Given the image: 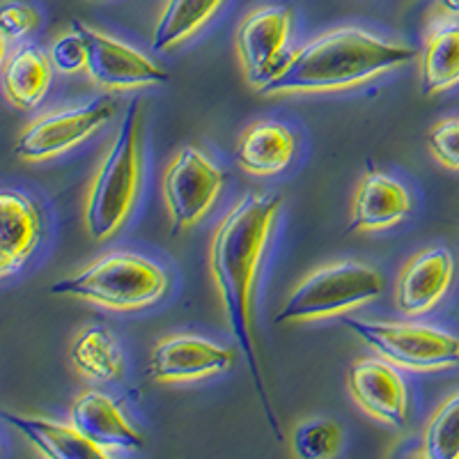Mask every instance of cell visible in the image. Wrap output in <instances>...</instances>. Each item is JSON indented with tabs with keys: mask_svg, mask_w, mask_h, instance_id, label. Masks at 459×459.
Segmentation results:
<instances>
[{
	"mask_svg": "<svg viewBox=\"0 0 459 459\" xmlns=\"http://www.w3.org/2000/svg\"><path fill=\"white\" fill-rule=\"evenodd\" d=\"M457 273V260L446 246L420 251L404 264L395 287V303L407 317L425 315L448 294Z\"/></svg>",
	"mask_w": 459,
	"mask_h": 459,
	"instance_id": "cell-13",
	"label": "cell"
},
{
	"mask_svg": "<svg viewBox=\"0 0 459 459\" xmlns=\"http://www.w3.org/2000/svg\"><path fill=\"white\" fill-rule=\"evenodd\" d=\"M282 198L278 194H248L232 204L209 246V272L223 301L230 333L239 344L260 407L273 437L282 441V428L262 377L260 356L253 340V292L266 255Z\"/></svg>",
	"mask_w": 459,
	"mask_h": 459,
	"instance_id": "cell-1",
	"label": "cell"
},
{
	"mask_svg": "<svg viewBox=\"0 0 459 459\" xmlns=\"http://www.w3.org/2000/svg\"><path fill=\"white\" fill-rule=\"evenodd\" d=\"M51 56L39 47H16L3 65V90L14 108L35 110L42 104L53 83Z\"/></svg>",
	"mask_w": 459,
	"mask_h": 459,
	"instance_id": "cell-17",
	"label": "cell"
},
{
	"mask_svg": "<svg viewBox=\"0 0 459 459\" xmlns=\"http://www.w3.org/2000/svg\"><path fill=\"white\" fill-rule=\"evenodd\" d=\"M411 214L407 186L379 170H370L356 186L351 200L350 232H375L402 223Z\"/></svg>",
	"mask_w": 459,
	"mask_h": 459,
	"instance_id": "cell-16",
	"label": "cell"
},
{
	"mask_svg": "<svg viewBox=\"0 0 459 459\" xmlns=\"http://www.w3.org/2000/svg\"><path fill=\"white\" fill-rule=\"evenodd\" d=\"M342 432L333 420H306L294 429V453L301 459H326L338 455Z\"/></svg>",
	"mask_w": 459,
	"mask_h": 459,
	"instance_id": "cell-24",
	"label": "cell"
},
{
	"mask_svg": "<svg viewBox=\"0 0 459 459\" xmlns=\"http://www.w3.org/2000/svg\"><path fill=\"white\" fill-rule=\"evenodd\" d=\"M294 10L290 5H264L248 12L237 30V48L246 79L260 88L290 57L287 44L292 37Z\"/></svg>",
	"mask_w": 459,
	"mask_h": 459,
	"instance_id": "cell-10",
	"label": "cell"
},
{
	"mask_svg": "<svg viewBox=\"0 0 459 459\" xmlns=\"http://www.w3.org/2000/svg\"><path fill=\"white\" fill-rule=\"evenodd\" d=\"M350 393L368 416L391 428L409 420V388L404 377L386 359H359L350 370Z\"/></svg>",
	"mask_w": 459,
	"mask_h": 459,
	"instance_id": "cell-12",
	"label": "cell"
},
{
	"mask_svg": "<svg viewBox=\"0 0 459 459\" xmlns=\"http://www.w3.org/2000/svg\"><path fill=\"white\" fill-rule=\"evenodd\" d=\"M420 85L429 97L459 85V22L453 16L434 23L425 37Z\"/></svg>",
	"mask_w": 459,
	"mask_h": 459,
	"instance_id": "cell-20",
	"label": "cell"
},
{
	"mask_svg": "<svg viewBox=\"0 0 459 459\" xmlns=\"http://www.w3.org/2000/svg\"><path fill=\"white\" fill-rule=\"evenodd\" d=\"M428 147L441 166L459 170V117L437 122L428 134Z\"/></svg>",
	"mask_w": 459,
	"mask_h": 459,
	"instance_id": "cell-26",
	"label": "cell"
},
{
	"mask_svg": "<svg viewBox=\"0 0 459 459\" xmlns=\"http://www.w3.org/2000/svg\"><path fill=\"white\" fill-rule=\"evenodd\" d=\"M423 455L428 459H459V393L450 395L429 418Z\"/></svg>",
	"mask_w": 459,
	"mask_h": 459,
	"instance_id": "cell-23",
	"label": "cell"
},
{
	"mask_svg": "<svg viewBox=\"0 0 459 459\" xmlns=\"http://www.w3.org/2000/svg\"><path fill=\"white\" fill-rule=\"evenodd\" d=\"M51 63L56 72L60 74H76L88 67V47L85 39L76 28H69V32L60 35L51 44Z\"/></svg>",
	"mask_w": 459,
	"mask_h": 459,
	"instance_id": "cell-25",
	"label": "cell"
},
{
	"mask_svg": "<svg viewBox=\"0 0 459 459\" xmlns=\"http://www.w3.org/2000/svg\"><path fill=\"white\" fill-rule=\"evenodd\" d=\"M438 7H441L446 16L459 19V0H438Z\"/></svg>",
	"mask_w": 459,
	"mask_h": 459,
	"instance_id": "cell-28",
	"label": "cell"
},
{
	"mask_svg": "<svg viewBox=\"0 0 459 459\" xmlns=\"http://www.w3.org/2000/svg\"><path fill=\"white\" fill-rule=\"evenodd\" d=\"M3 420L22 437H26L48 459H94L110 455L97 444H92L90 438H85L83 432L74 423L65 425L42 416L10 411H3Z\"/></svg>",
	"mask_w": 459,
	"mask_h": 459,
	"instance_id": "cell-18",
	"label": "cell"
},
{
	"mask_svg": "<svg viewBox=\"0 0 459 459\" xmlns=\"http://www.w3.org/2000/svg\"><path fill=\"white\" fill-rule=\"evenodd\" d=\"M39 26V12L26 3H14L7 0L0 10V30H3V42H19L30 35Z\"/></svg>",
	"mask_w": 459,
	"mask_h": 459,
	"instance_id": "cell-27",
	"label": "cell"
},
{
	"mask_svg": "<svg viewBox=\"0 0 459 459\" xmlns=\"http://www.w3.org/2000/svg\"><path fill=\"white\" fill-rule=\"evenodd\" d=\"M88 47L90 81L104 90H134L168 83V72L138 48L97 30L83 22H72Z\"/></svg>",
	"mask_w": 459,
	"mask_h": 459,
	"instance_id": "cell-9",
	"label": "cell"
},
{
	"mask_svg": "<svg viewBox=\"0 0 459 459\" xmlns=\"http://www.w3.org/2000/svg\"><path fill=\"white\" fill-rule=\"evenodd\" d=\"M342 324L356 338L393 366L411 372L448 370L459 363V335L450 331L411 322H377L344 317Z\"/></svg>",
	"mask_w": 459,
	"mask_h": 459,
	"instance_id": "cell-6",
	"label": "cell"
},
{
	"mask_svg": "<svg viewBox=\"0 0 459 459\" xmlns=\"http://www.w3.org/2000/svg\"><path fill=\"white\" fill-rule=\"evenodd\" d=\"M72 423L92 444L110 450H143L145 437L117 404L100 391H85L74 400Z\"/></svg>",
	"mask_w": 459,
	"mask_h": 459,
	"instance_id": "cell-15",
	"label": "cell"
},
{
	"mask_svg": "<svg viewBox=\"0 0 459 459\" xmlns=\"http://www.w3.org/2000/svg\"><path fill=\"white\" fill-rule=\"evenodd\" d=\"M384 292V278L375 266L335 262L303 278L276 313V324L313 322L360 308Z\"/></svg>",
	"mask_w": 459,
	"mask_h": 459,
	"instance_id": "cell-5",
	"label": "cell"
},
{
	"mask_svg": "<svg viewBox=\"0 0 459 459\" xmlns=\"http://www.w3.org/2000/svg\"><path fill=\"white\" fill-rule=\"evenodd\" d=\"M72 363L92 381H115L125 372L120 344L104 326H88L72 344Z\"/></svg>",
	"mask_w": 459,
	"mask_h": 459,
	"instance_id": "cell-22",
	"label": "cell"
},
{
	"mask_svg": "<svg viewBox=\"0 0 459 459\" xmlns=\"http://www.w3.org/2000/svg\"><path fill=\"white\" fill-rule=\"evenodd\" d=\"M223 3L225 0H166L157 26L152 30L150 47L159 53L179 47L203 30Z\"/></svg>",
	"mask_w": 459,
	"mask_h": 459,
	"instance_id": "cell-21",
	"label": "cell"
},
{
	"mask_svg": "<svg viewBox=\"0 0 459 459\" xmlns=\"http://www.w3.org/2000/svg\"><path fill=\"white\" fill-rule=\"evenodd\" d=\"M297 141L292 131L273 120L253 122L237 143V163L251 175H278L294 159Z\"/></svg>",
	"mask_w": 459,
	"mask_h": 459,
	"instance_id": "cell-19",
	"label": "cell"
},
{
	"mask_svg": "<svg viewBox=\"0 0 459 459\" xmlns=\"http://www.w3.org/2000/svg\"><path fill=\"white\" fill-rule=\"evenodd\" d=\"M42 237L44 221L37 204L22 191L5 188L0 194V273L7 278L22 269Z\"/></svg>",
	"mask_w": 459,
	"mask_h": 459,
	"instance_id": "cell-14",
	"label": "cell"
},
{
	"mask_svg": "<svg viewBox=\"0 0 459 459\" xmlns=\"http://www.w3.org/2000/svg\"><path fill=\"white\" fill-rule=\"evenodd\" d=\"M115 108L117 104L113 97H100L90 104L39 115L19 134L14 154L23 161H48L60 157L100 134L113 120Z\"/></svg>",
	"mask_w": 459,
	"mask_h": 459,
	"instance_id": "cell-8",
	"label": "cell"
},
{
	"mask_svg": "<svg viewBox=\"0 0 459 459\" xmlns=\"http://www.w3.org/2000/svg\"><path fill=\"white\" fill-rule=\"evenodd\" d=\"M51 292L129 313L161 301L168 292V273L150 257L113 251L83 266L74 276L53 282Z\"/></svg>",
	"mask_w": 459,
	"mask_h": 459,
	"instance_id": "cell-4",
	"label": "cell"
},
{
	"mask_svg": "<svg viewBox=\"0 0 459 459\" xmlns=\"http://www.w3.org/2000/svg\"><path fill=\"white\" fill-rule=\"evenodd\" d=\"M143 104L134 100L100 163L90 186L85 225L94 241H106L129 221L141 191L143 175Z\"/></svg>",
	"mask_w": 459,
	"mask_h": 459,
	"instance_id": "cell-3",
	"label": "cell"
},
{
	"mask_svg": "<svg viewBox=\"0 0 459 459\" xmlns=\"http://www.w3.org/2000/svg\"><path fill=\"white\" fill-rule=\"evenodd\" d=\"M416 48L388 42L356 26L333 28L290 53L260 94L333 92L368 83L411 63Z\"/></svg>",
	"mask_w": 459,
	"mask_h": 459,
	"instance_id": "cell-2",
	"label": "cell"
},
{
	"mask_svg": "<svg viewBox=\"0 0 459 459\" xmlns=\"http://www.w3.org/2000/svg\"><path fill=\"white\" fill-rule=\"evenodd\" d=\"M225 172L198 147H184L163 172V200L170 216V235H179L214 209L223 194Z\"/></svg>",
	"mask_w": 459,
	"mask_h": 459,
	"instance_id": "cell-7",
	"label": "cell"
},
{
	"mask_svg": "<svg viewBox=\"0 0 459 459\" xmlns=\"http://www.w3.org/2000/svg\"><path fill=\"white\" fill-rule=\"evenodd\" d=\"M235 360V350L221 347L207 338L168 335L154 344L147 372L161 384H182L230 370Z\"/></svg>",
	"mask_w": 459,
	"mask_h": 459,
	"instance_id": "cell-11",
	"label": "cell"
}]
</instances>
